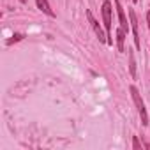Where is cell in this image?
Masks as SVG:
<instances>
[{"label":"cell","mask_w":150,"mask_h":150,"mask_svg":"<svg viewBox=\"0 0 150 150\" xmlns=\"http://www.w3.org/2000/svg\"><path fill=\"white\" fill-rule=\"evenodd\" d=\"M129 90H131L132 101H134V104H136V108H138V113H139V117H141V124H143V125H148V115H146V108H145V103H143V99H141V96H139L138 88L132 85V87H129Z\"/></svg>","instance_id":"1"},{"label":"cell","mask_w":150,"mask_h":150,"mask_svg":"<svg viewBox=\"0 0 150 150\" xmlns=\"http://www.w3.org/2000/svg\"><path fill=\"white\" fill-rule=\"evenodd\" d=\"M103 20H104V27H106V35H108V44H113V39H111V2L106 0L103 4Z\"/></svg>","instance_id":"2"},{"label":"cell","mask_w":150,"mask_h":150,"mask_svg":"<svg viewBox=\"0 0 150 150\" xmlns=\"http://www.w3.org/2000/svg\"><path fill=\"white\" fill-rule=\"evenodd\" d=\"M87 18H88V23L92 25V28H94V32H96V35L99 37V41L101 42H106L108 41V35L103 32V28H101V25H99V21L94 18V14L90 13V11H87Z\"/></svg>","instance_id":"3"},{"label":"cell","mask_w":150,"mask_h":150,"mask_svg":"<svg viewBox=\"0 0 150 150\" xmlns=\"http://www.w3.org/2000/svg\"><path fill=\"white\" fill-rule=\"evenodd\" d=\"M129 18H131V28H132V35H134V44H136V50H139L141 42H139V32H138V20H136V13L132 9H129Z\"/></svg>","instance_id":"4"},{"label":"cell","mask_w":150,"mask_h":150,"mask_svg":"<svg viewBox=\"0 0 150 150\" xmlns=\"http://www.w3.org/2000/svg\"><path fill=\"white\" fill-rule=\"evenodd\" d=\"M115 7H117V14H118V21H120V28H124L127 32V20H125V13H124V7L120 4V0H115Z\"/></svg>","instance_id":"5"},{"label":"cell","mask_w":150,"mask_h":150,"mask_svg":"<svg viewBox=\"0 0 150 150\" xmlns=\"http://www.w3.org/2000/svg\"><path fill=\"white\" fill-rule=\"evenodd\" d=\"M37 9H41L44 14L55 18V13L51 11V7H50V4H48V0H37Z\"/></svg>","instance_id":"6"},{"label":"cell","mask_w":150,"mask_h":150,"mask_svg":"<svg viewBox=\"0 0 150 150\" xmlns=\"http://www.w3.org/2000/svg\"><path fill=\"white\" fill-rule=\"evenodd\" d=\"M124 41H125V30L124 28H118L117 30V48H118V51H125Z\"/></svg>","instance_id":"7"},{"label":"cell","mask_w":150,"mask_h":150,"mask_svg":"<svg viewBox=\"0 0 150 150\" xmlns=\"http://www.w3.org/2000/svg\"><path fill=\"white\" fill-rule=\"evenodd\" d=\"M129 72H131L132 78L136 76V60H134V53L132 51H129Z\"/></svg>","instance_id":"8"},{"label":"cell","mask_w":150,"mask_h":150,"mask_svg":"<svg viewBox=\"0 0 150 150\" xmlns=\"http://www.w3.org/2000/svg\"><path fill=\"white\" fill-rule=\"evenodd\" d=\"M23 37H25V35H23V34H14V35H13V37H11V39H9V41H7V44H9V46H11V44H14V42H18V41H21V39H23Z\"/></svg>","instance_id":"9"},{"label":"cell","mask_w":150,"mask_h":150,"mask_svg":"<svg viewBox=\"0 0 150 150\" xmlns=\"http://www.w3.org/2000/svg\"><path fill=\"white\" fill-rule=\"evenodd\" d=\"M132 148H134V150H141V143H139V139H138L136 136L132 138Z\"/></svg>","instance_id":"10"},{"label":"cell","mask_w":150,"mask_h":150,"mask_svg":"<svg viewBox=\"0 0 150 150\" xmlns=\"http://www.w3.org/2000/svg\"><path fill=\"white\" fill-rule=\"evenodd\" d=\"M146 21H148V28H150V11L146 13Z\"/></svg>","instance_id":"11"},{"label":"cell","mask_w":150,"mask_h":150,"mask_svg":"<svg viewBox=\"0 0 150 150\" xmlns=\"http://www.w3.org/2000/svg\"><path fill=\"white\" fill-rule=\"evenodd\" d=\"M145 148H148V150H150V143H145Z\"/></svg>","instance_id":"12"},{"label":"cell","mask_w":150,"mask_h":150,"mask_svg":"<svg viewBox=\"0 0 150 150\" xmlns=\"http://www.w3.org/2000/svg\"><path fill=\"white\" fill-rule=\"evenodd\" d=\"M20 2H21V4H25V2H27V0H20Z\"/></svg>","instance_id":"13"},{"label":"cell","mask_w":150,"mask_h":150,"mask_svg":"<svg viewBox=\"0 0 150 150\" xmlns=\"http://www.w3.org/2000/svg\"><path fill=\"white\" fill-rule=\"evenodd\" d=\"M132 2H138V0H132Z\"/></svg>","instance_id":"14"}]
</instances>
